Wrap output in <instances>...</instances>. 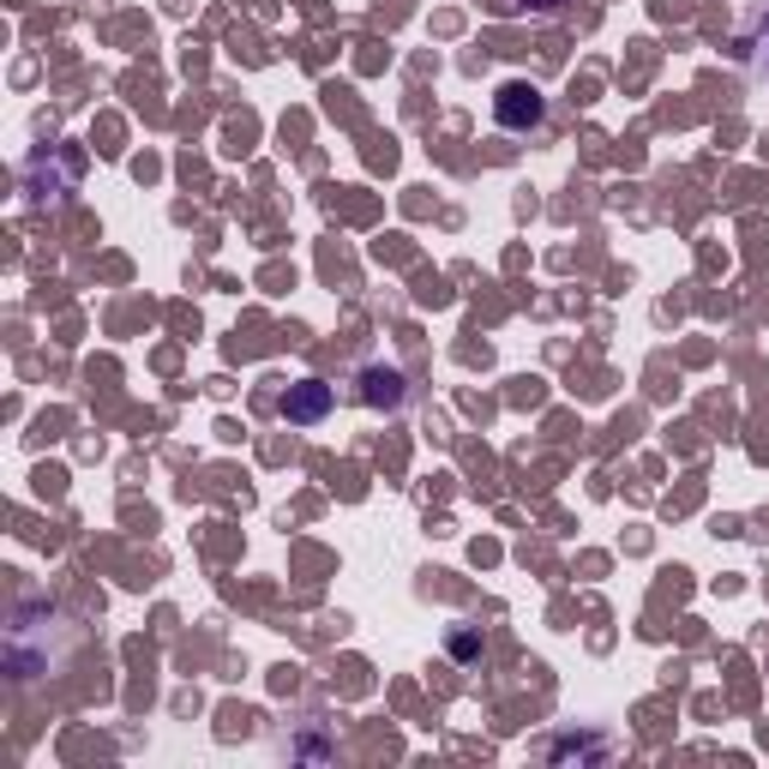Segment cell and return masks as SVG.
<instances>
[{
    "label": "cell",
    "mask_w": 769,
    "mask_h": 769,
    "mask_svg": "<svg viewBox=\"0 0 769 769\" xmlns=\"http://www.w3.org/2000/svg\"><path fill=\"white\" fill-rule=\"evenodd\" d=\"M325 409H331V391H325L319 379H301L295 391L283 397V415H288V421H319Z\"/></svg>",
    "instance_id": "cell-2"
},
{
    "label": "cell",
    "mask_w": 769,
    "mask_h": 769,
    "mask_svg": "<svg viewBox=\"0 0 769 769\" xmlns=\"http://www.w3.org/2000/svg\"><path fill=\"white\" fill-rule=\"evenodd\" d=\"M493 108H499V127L524 133V127H535V120H541V91H529V85H505Z\"/></svg>",
    "instance_id": "cell-1"
},
{
    "label": "cell",
    "mask_w": 769,
    "mask_h": 769,
    "mask_svg": "<svg viewBox=\"0 0 769 769\" xmlns=\"http://www.w3.org/2000/svg\"><path fill=\"white\" fill-rule=\"evenodd\" d=\"M367 403H373V409H397V403H403V379L384 373V367H373V373H367Z\"/></svg>",
    "instance_id": "cell-3"
}]
</instances>
